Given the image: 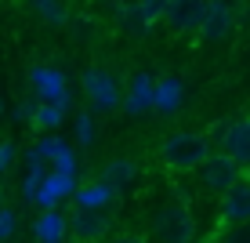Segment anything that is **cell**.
<instances>
[{"instance_id": "8", "label": "cell", "mask_w": 250, "mask_h": 243, "mask_svg": "<svg viewBox=\"0 0 250 243\" xmlns=\"http://www.w3.org/2000/svg\"><path fill=\"white\" fill-rule=\"evenodd\" d=\"M221 221L229 225H247L250 221V178L243 175L229 193H221Z\"/></svg>"}, {"instance_id": "10", "label": "cell", "mask_w": 250, "mask_h": 243, "mask_svg": "<svg viewBox=\"0 0 250 243\" xmlns=\"http://www.w3.org/2000/svg\"><path fill=\"white\" fill-rule=\"evenodd\" d=\"M124 109L131 112V116H142V112L156 109V80H152L149 73H138L131 80V91H127V98H124Z\"/></svg>"}, {"instance_id": "13", "label": "cell", "mask_w": 250, "mask_h": 243, "mask_svg": "<svg viewBox=\"0 0 250 243\" xmlns=\"http://www.w3.org/2000/svg\"><path fill=\"white\" fill-rule=\"evenodd\" d=\"M37 153L44 156V160L55 163V171H69V175H76V160H73V149L62 142V138H40L37 142Z\"/></svg>"}, {"instance_id": "9", "label": "cell", "mask_w": 250, "mask_h": 243, "mask_svg": "<svg viewBox=\"0 0 250 243\" xmlns=\"http://www.w3.org/2000/svg\"><path fill=\"white\" fill-rule=\"evenodd\" d=\"M232 22H236V11H232V4H225V0H210L207 4V15H203V25H200V40H221L229 37Z\"/></svg>"}, {"instance_id": "16", "label": "cell", "mask_w": 250, "mask_h": 243, "mask_svg": "<svg viewBox=\"0 0 250 243\" xmlns=\"http://www.w3.org/2000/svg\"><path fill=\"white\" fill-rule=\"evenodd\" d=\"M116 196V189L109 185V181H91V185H83V189H76V203L80 207H87V211H102V207L109 203V199Z\"/></svg>"}, {"instance_id": "5", "label": "cell", "mask_w": 250, "mask_h": 243, "mask_svg": "<svg viewBox=\"0 0 250 243\" xmlns=\"http://www.w3.org/2000/svg\"><path fill=\"white\" fill-rule=\"evenodd\" d=\"M207 4H210V0H170L163 22H167L174 33H200Z\"/></svg>"}, {"instance_id": "20", "label": "cell", "mask_w": 250, "mask_h": 243, "mask_svg": "<svg viewBox=\"0 0 250 243\" xmlns=\"http://www.w3.org/2000/svg\"><path fill=\"white\" fill-rule=\"evenodd\" d=\"M76 142H80V145H91L94 142V120H91V112H80V116H76Z\"/></svg>"}, {"instance_id": "12", "label": "cell", "mask_w": 250, "mask_h": 243, "mask_svg": "<svg viewBox=\"0 0 250 243\" xmlns=\"http://www.w3.org/2000/svg\"><path fill=\"white\" fill-rule=\"evenodd\" d=\"M221 149H225L229 156H236L243 167H250V116H243V120H236V124L225 127Z\"/></svg>"}, {"instance_id": "19", "label": "cell", "mask_w": 250, "mask_h": 243, "mask_svg": "<svg viewBox=\"0 0 250 243\" xmlns=\"http://www.w3.org/2000/svg\"><path fill=\"white\" fill-rule=\"evenodd\" d=\"M33 7H37V11H40V19H44V22H51V25H65L69 19H65V4H62V0H33Z\"/></svg>"}, {"instance_id": "14", "label": "cell", "mask_w": 250, "mask_h": 243, "mask_svg": "<svg viewBox=\"0 0 250 243\" xmlns=\"http://www.w3.org/2000/svg\"><path fill=\"white\" fill-rule=\"evenodd\" d=\"M33 232H37L40 243H62L65 232H69V221H65L58 211H44V214L37 218V225H33Z\"/></svg>"}, {"instance_id": "24", "label": "cell", "mask_w": 250, "mask_h": 243, "mask_svg": "<svg viewBox=\"0 0 250 243\" xmlns=\"http://www.w3.org/2000/svg\"><path fill=\"white\" fill-rule=\"evenodd\" d=\"M0 112H4V109H0Z\"/></svg>"}, {"instance_id": "18", "label": "cell", "mask_w": 250, "mask_h": 243, "mask_svg": "<svg viewBox=\"0 0 250 243\" xmlns=\"http://www.w3.org/2000/svg\"><path fill=\"white\" fill-rule=\"evenodd\" d=\"M65 112H69V109L55 106V102H40V106H37V116H33V127H40V131H55V127L65 120Z\"/></svg>"}, {"instance_id": "1", "label": "cell", "mask_w": 250, "mask_h": 243, "mask_svg": "<svg viewBox=\"0 0 250 243\" xmlns=\"http://www.w3.org/2000/svg\"><path fill=\"white\" fill-rule=\"evenodd\" d=\"M160 160H163V167L174 171V175L200 171L203 163L210 160V138L203 131H174L160 145Z\"/></svg>"}, {"instance_id": "4", "label": "cell", "mask_w": 250, "mask_h": 243, "mask_svg": "<svg viewBox=\"0 0 250 243\" xmlns=\"http://www.w3.org/2000/svg\"><path fill=\"white\" fill-rule=\"evenodd\" d=\"M83 94H87V102H91L94 112H109V109L120 106L116 80L105 73V69H98V66H91L87 73H83Z\"/></svg>"}, {"instance_id": "23", "label": "cell", "mask_w": 250, "mask_h": 243, "mask_svg": "<svg viewBox=\"0 0 250 243\" xmlns=\"http://www.w3.org/2000/svg\"><path fill=\"white\" fill-rule=\"evenodd\" d=\"M113 243H145L142 236H120V240H113Z\"/></svg>"}, {"instance_id": "22", "label": "cell", "mask_w": 250, "mask_h": 243, "mask_svg": "<svg viewBox=\"0 0 250 243\" xmlns=\"http://www.w3.org/2000/svg\"><path fill=\"white\" fill-rule=\"evenodd\" d=\"M11 156H15V145H11V142H4V145H0V171L11 167Z\"/></svg>"}, {"instance_id": "7", "label": "cell", "mask_w": 250, "mask_h": 243, "mask_svg": "<svg viewBox=\"0 0 250 243\" xmlns=\"http://www.w3.org/2000/svg\"><path fill=\"white\" fill-rule=\"evenodd\" d=\"M69 236H73V243H102L109 236V218L102 211L80 207L73 214V221H69Z\"/></svg>"}, {"instance_id": "15", "label": "cell", "mask_w": 250, "mask_h": 243, "mask_svg": "<svg viewBox=\"0 0 250 243\" xmlns=\"http://www.w3.org/2000/svg\"><path fill=\"white\" fill-rule=\"evenodd\" d=\"M182 98H185V88L182 80H174V76H163L156 84V112H178L182 109Z\"/></svg>"}, {"instance_id": "6", "label": "cell", "mask_w": 250, "mask_h": 243, "mask_svg": "<svg viewBox=\"0 0 250 243\" xmlns=\"http://www.w3.org/2000/svg\"><path fill=\"white\" fill-rule=\"evenodd\" d=\"M29 80H33V88H37L40 102H55V106L69 109V84L55 66H33Z\"/></svg>"}, {"instance_id": "21", "label": "cell", "mask_w": 250, "mask_h": 243, "mask_svg": "<svg viewBox=\"0 0 250 243\" xmlns=\"http://www.w3.org/2000/svg\"><path fill=\"white\" fill-rule=\"evenodd\" d=\"M15 232V214L11 211H0V240H7Z\"/></svg>"}, {"instance_id": "2", "label": "cell", "mask_w": 250, "mask_h": 243, "mask_svg": "<svg viewBox=\"0 0 250 243\" xmlns=\"http://www.w3.org/2000/svg\"><path fill=\"white\" fill-rule=\"evenodd\" d=\"M149 236L156 243H192L196 236V218L185 203H167L156 211V218L149 225Z\"/></svg>"}, {"instance_id": "17", "label": "cell", "mask_w": 250, "mask_h": 243, "mask_svg": "<svg viewBox=\"0 0 250 243\" xmlns=\"http://www.w3.org/2000/svg\"><path fill=\"white\" fill-rule=\"evenodd\" d=\"M138 175V163L131 160V156H116V160H109V167L102 171V181H109L113 189H124V185H131Z\"/></svg>"}, {"instance_id": "11", "label": "cell", "mask_w": 250, "mask_h": 243, "mask_svg": "<svg viewBox=\"0 0 250 243\" xmlns=\"http://www.w3.org/2000/svg\"><path fill=\"white\" fill-rule=\"evenodd\" d=\"M65 196H76V175L55 171V175L44 178V185H40V193H37V203L44 207V211H55V203L65 199Z\"/></svg>"}, {"instance_id": "3", "label": "cell", "mask_w": 250, "mask_h": 243, "mask_svg": "<svg viewBox=\"0 0 250 243\" xmlns=\"http://www.w3.org/2000/svg\"><path fill=\"white\" fill-rule=\"evenodd\" d=\"M243 163L236 160V156H229L225 149L221 153H210V160L200 167V181H203V189H210V193H229L232 185H236L239 178H243Z\"/></svg>"}]
</instances>
